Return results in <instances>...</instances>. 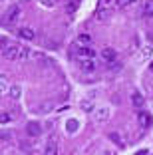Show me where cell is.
I'll use <instances>...</instances> for the list:
<instances>
[{"label":"cell","mask_w":153,"mask_h":155,"mask_svg":"<svg viewBox=\"0 0 153 155\" xmlns=\"http://www.w3.org/2000/svg\"><path fill=\"white\" fill-rule=\"evenodd\" d=\"M2 56L6 60H26L32 56V52L24 46H16V44H8L6 48H2Z\"/></svg>","instance_id":"obj_1"},{"label":"cell","mask_w":153,"mask_h":155,"mask_svg":"<svg viewBox=\"0 0 153 155\" xmlns=\"http://www.w3.org/2000/svg\"><path fill=\"white\" fill-rule=\"evenodd\" d=\"M20 18V6L18 4H12V6H8V10L4 12V16H2V24H14L16 20Z\"/></svg>","instance_id":"obj_2"},{"label":"cell","mask_w":153,"mask_h":155,"mask_svg":"<svg viewBox=\"0 0 153 155\" xmlns=\"http://www.w3.org/2000/svg\"><path fill=\"white\" fill-rule=\"evenodd\" d=\"M80 68L84 70V72H94L98 66H95V60L94 58H81L80 60Z\"/></svg>","instance_id":"obj_3"},{"label":"cell","mask_w":153,"mask_h":155,"mask_svg":"<svg viewBox=\"0 0 153 155\" xmlns=\"http://www.w3.org/2000/svg\"><path fill=\"white\" fill-rule=\"evenodd\" d=\"M26 133L30 137H38L42 133V125H40V123H36V121H30L26 125Z\"/></svg>","instance_id":"obj_4"},{"label":"cell","mask_w":153,"mask_h":155,"mask_svg":"<svg viewBox=\"0 0 153 155\" xmlns=\"http://www.w3.org/2000/svg\"><path fill=\"white\" fill-rule=\"evenodd\" d=\"M109 117V110L108 107H99V110L94 111V121H105Z\"/></svg>","instance_id":"obj_5"},{"label":"cell","mask_w":153,"mask_h":155,"mask_svg":"<svg viewBox=\"0 0 153 155\" xmlns=\"http://www.w3.org/2000/svg\"><path fill=\"white\" fill-rule=\"evenodd\" d=\"M16 34H18L20 38H24V40H34V38H36V32H34L32 28H20V30H16Z\"/></svg>","instance_id":"obj_6"},{"label":"cell","mask_w":153,"mask_h":155,"mask_svg":"<svg viewBox=\"0 0 153 155\" xmlns=\"http://www.w3.org/2000/svg\"><path fill=\"white\" fill-rule=\"evenodd\" d=\"M101 58H104L108 64H109V62H115V50L109 48V46H108V48H104V50H101Z\"/></svg>","instance_id":"obj_7"},{"label":"cell","mask_w":153,"mask_h":155,"mask_svg":"<svg viewBox=\"0 0 153 155\" xmlns=\"http://www.w3.org/2000/svg\"><path fill=\"white\" fill-rule=\"evenodd\" d=\"M137 119H139L141 127H147V125H151V115H149L147 111H137Z\"/></svg>","instance_id":"obj_8"},{"label":"cell","mask_w":153,"mask_h":155,"mask_svg":"<svg viewBox=\"0 0 153 155\" xmlns=\"http://www.w3.org/2000/svg\"><path fill=\"white\" fill-rule=\"evenodd\" d=\"M76 54L81 56V58H94V50L88 48V46H84V48H76Z\"/></svg>","instance_id":"obj_9"},{"label":"cell","mask_w":153,"mask_h":155,"mask_svg":"<svg viewBox=\"0 0 153 155\" xmlns=\"http://www.w3.org/2000/svg\"><path fill=\"white\" fill-rule=\"evenodd\" d=\"M78 127H80V121L78 119H68L66 121V131L68 133H76Z\"/></svg>","instance_id":"obj_10"},{"label":"cell","mask_w":153,"mask_h":155,"mask_svg":"<svg viewBox=\"0 0 153 155\" xmlns=\"http://www.w3.org/2000/svg\"><path fill=\"white\" fill-rule=\"evenodd\" d=\"M44 155H58V145H56V141H48L46 143Z\"/></svg>","instance_id":"obj_11"},{"label":"cell","mask_w":153,"mask_h":155,"mask_svg":"<svg viewBox=\"0 0 153 155\" xmlns=\"http://www.w3.org/2000/svg\"><path fill=\"white\" fill-rule=\"evenodd\" d=\"M131 104H133V105H135V107H141V105H143V104H145V97H143V96H141L139 91H135L133 96H131Z\"/></svg>","instance_id":"obj_12"},{"label":"cell","mask_w":153,"mask_h":155,"mask_svg":"<svg viewBox=\"0 0 153 155\" xmlns=\"http://www.w3.org/2000/svg\"><path fill=\"white\" fill-rule=\"evenodd\" d=\"M8 94H10V97H12V100H18V97L22 96V87H20V86H12Z\"/></svg>","instance_id":"obj_13"},{"label":"cell","mask_w":153,"mask_h":155,"mask_svg":"<svg viewBox=\"0 0 153 155\" xmlns=\"http://www.w3.org/2000/svg\"><path fill=\"white\" fill-rule=\"evenodd\" d=\"M143 14H145V16H153V0H145Z\"/></svg>","instance_id":"obj_14"},{"label":"cell","mask_w":153,"mask_h":155,"mask_svg":"<svg viewBox=\"0 0 153 155\" xmlns=\"http://www.w3.org/2000/svg\"><path fill=\"white\" fill-rule=\"evenodd\" d=\"M81 110L84 111H91L94 110V101H91V97H88V100H81Z\"/></svg>","instance_id":"obj_15"},{"label":"cell","mask_w":153,"mask_h":155,"mask_svg":"<svg viewBox=\"0 0 153 155\" xmlns=\"http://www.w3.org/2000/svg\"><path fill=\"white\" fill-rule=\"evenodd\" d=\"M109 139H111L113 143H117L119 147H123V145H125V143L121 141V135H119V133H115V131H111V133H109Z\"/></svg>","instance_id":"obj_16"},{"label":"cell","mask_w":153,"mask_h":155,"mask_svg":"<svg viewBox=\"0 0 153 155\" xmlns=\"http://www.w3.org/2000/svg\"><path fill=\"white\" fill-rule=\"evenodd\" d=\"M108 14H109L108 8H98V16H95V20H98V22H99V20H105V18H108Z\"/></svg>","instance_id":"obj_17"},{"label":"cell","mask_w":153,"mask_h":155,"mask_svg":"<svg viewBox=\"0 0 153 155\" xmlns=\"http://www.w3.org/2000/svg\"><path fill=\"white\" fill-rule=\"evenodd\" d=\"M78 42H80V44H90L91 36L90 34H80V36H78Z\"/></svg>","instance_id":"obj_18"},{"label":"cell","mask_w":153,"mask_h":155,"mask_svg":"<svg viewBox=\"0 0 153 155\" xmlns=\"http://www.w3.org/2000/svg\"><path fill=\"white\" fill-rule=\"evenodd\" d=\"M131 2H133V0H115V2H113V6H115V8H125V6L131 4Z\"/></svg>","instance_id":"obj_19"},{"label":"cell","mask_w":153,"mask_h":155,"mask_svg":"<svg viewBox=\"0 0 153 155\" xmlns=\"http://www.w3.org/2000/svg\"><path fill=\"white\" fill-rule=\"evenodd\" d=\"M115 0H99V8H108V6H111Z\"/></svg>","instance_id":"obj_20"},{"label":"cell","mask_w":153,"mask_h":155,"mask_svg":"<svg viewBox=\"0 0 153 155\" xmlns=\"http://www.w3.org/2000/svg\"><path fill=\"white\" fill-rule=\"evenodd\" d=\"M8 121H10V114H4V111H2V115H0V123L4 125V123H8Z\"/></svg>","instance_id":"obj_21"},{"label":"cell","mask_w":153,"mask_h":155,"mask_svg":"<svg viewBox=\"0 0 153 155\" xmlns=\"http://www.w3.org/2000/svg\"><path fill=\"white\" fill-rule=\"evenodd\" d=\"M40 2L46 6V8H52V6H54V0H40Z\"/></svg>","instance_id":"obj_22"},{"label":"cell","mask_w":153,"mask_h":155,"mask_svg":"<svg viewBox=\"0 0 153 155\" xmlns=\"http://www.w3.org/2000/svg\"><path fill=\"white\" fill-rule=\"evenodd\" d=\"M8 139H10V135H8V133H4V131H2V143H4V141H8Z\"/></svg>","instance_id":"obj_23"},{"label":"cell","mask_w":153,"mask_h":155,"mask_svg":"<svg viewBox=\"0 0 153 155\" xmlns=\"http://www.w3.org/2000/svg\"><path fill=\"white\" fill-rule=\"evenodd\" d=\"M149 70H151V72H153V62H151V66H149Z\"/></svg>","instance_id":"obj_24"},{"label":"cell","mask_w":153,"mask_h":155,"mask_svg":"<svg viewBox=\"0 0 153 155\" xmlns=\"http://www.w3.org/2000/svg\"><path fill=\"white\" fill-rule=\"evenodd\" d=\"M101 155H111V153H101Z\"/></svg>","instance_id":"obj_25"},{"label":"cell","mask_w":153,"mask_h":155,"mask_svg":"<svg viewBox=\"0 0 153 155\" xmlns=\"http://www.w3.org/2000/svg\"><path fill=\"white\" fill-rule=\"evenodd\" d=\"M72 155H76V153H72Z\"/></svg>","instance_id":"obj_26"}]
</instances>
